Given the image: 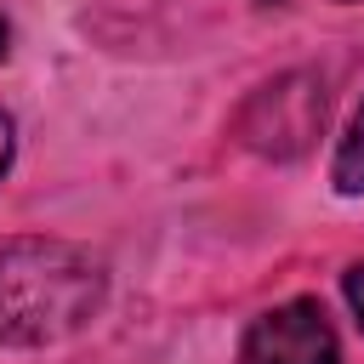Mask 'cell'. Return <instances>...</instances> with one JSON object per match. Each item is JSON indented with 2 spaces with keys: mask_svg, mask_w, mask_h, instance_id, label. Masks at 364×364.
I'll list each match as a JSON object with an SVG mask.
<instances>
[{
  "mask_svg": "<svg viewBox=\"0 0 364 364\" xmlns=\"http://www.w3.org/2000/svg\"><path fill=\"white\" fill-rule=\"evenodd\" d=\"M102 307V267L63 239L0 245V341H63Z\"/></svg>",
  "mask_w": 364,
  "mask_h": 364,
  "instance_id": "6da1fadb",
  "label": "cell"
},
{
  "mask_svg": "<svg viewBox=\"0 0 364 364\" xmlns=\"http://www.w3.org/2000/svg\"><path fill=\"white\" fill-rule=\"evenodd\" d=\"M239 364H336V330H330L318 301L267 307L250 324V336L239 347Z\"/></svg>",
  "mask_w": 364,
  "mask_h": 364,
  "instance_id": "7a4b0ae2",
  "label": "cell"
},
{
  "mask_svg": "<svg viewBox=\"0 0 364 364\" xmlns=\"http://www.w3.org/2000/svg\"><path fill=\"white\" fill-rule=\"evenodd\" d=\"M324 119V97L313 80H279L245 108V142L262 154H296Z\"/></svg>",
  "mask_w": 364,
  "mask_h": 364,
  "instance_id": "3957f363",
  "label": "cell"
},
{
  "mask_svg": "<svg viewBox=\"0 0 364 364\" xmlns=\"http://www.w3.org/2000/svg\"><path fill=\"white\" fill-rule=\"evenodd\" d=\"M336 188L341 193H364V108L353 114L341 148H336Z\"/></svg>",
  "mask_w": 364,
  "mask_h": 364,
  "instance_id": "277c9868",
  "label": "cell"
},
{
  "mask_svg": "<svg viewBox=\"0 0 364 364\" xmlns=\"http://www.w3.org/2000/svg\"><path fill=\"white\" fill-rule=\"evenodd\" d=\"M347 301H353V313H358V324H364V262L347 273Z\"/></svg>",
  "mask_w": 364,
  "mask_h": 364,
  "instance_id": "5b68a950",
  "label": "cell"
},
{
  "mask_svg": "<svg viewBox=\"0 0 364 364\" xmlns=\"http://www.w3.org/2000/svg\"><path fill=\"white\" fill-rule=\"evenodd\" d=\"M6 165H11V119L0 114V171H6Z\"/></svg>",
  "mask_w": 364,
  "mask_h": 364,
  "instance_id": "8992f818",
  "label": "cell"
},
{
  "mask_svg": "<svg viewBox=\"0 0 364 364\" xmlns=\"http://www.w3.org/2000/svg\"><path fill=\"white\" fill-rule=\"evenodd\" d=\"M0 57H6V17H0Z\"/></svg>",
  "mask_w": 364,
  "mask_h": 364,
  "instance_id": "52a82bcc",
  "label": "cell"
}]
</instances>
